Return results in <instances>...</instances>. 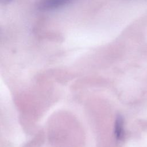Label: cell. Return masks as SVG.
I'll list each match as a JSON object with an SVG mask.
<instances>
[{
  "mask_svg": "<svg viewBox=\"0 0 147 147\" xmlns=\"http://www.w3.org/2000/svg\"><path fill=\"white\" fill-rule=\"evenodd\" d=\"M13 0H0L1 3L2 4H5V5H7L8 3H10Z\"/></svg>",
  "mask_w": 147,
  "mask_h": 147,
  "instance_id": "3957f363",
  "label": "cell"
},
{
  "mask_svg": "<svg viewBox=\"0 0 147 147\" xmlns=\"http://www.w3.org/2000/svg\"><path fill=\"white\" fill-rule=\"evenodd\" d=\"M114 135L117 140H122L124 136V121L120 115L117 117L115 121Z\"/></svg>",
  "mask_w": 147,
  "mask_h": 147,
  "instance_id": "7a4b0ae2",
  "label": "cell"
},
{
  "mask_svg": "<svg viewBox=\"0 0 147 147\" xmlns=\"http://www.w3.org/2000/svg\"><path fill=\"white\" fill-rule=\"evenodd\" d=\"M72 0H40L37 8L41 11H50L61 7Z\"/></svg>",
  "mask_w": 147,
  "mask_h": 147,
  "instance_id": "6da1fadb",
  "label": "cell"
}]
</instances>
